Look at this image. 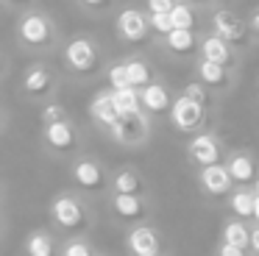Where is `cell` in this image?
Instances as JSON below:
<instances>
[{
  "instance_id": "cell-1",
  "label": "cell",
  "mask_w": 259,
  "mask_h": 256,
  "mask_svg": "<svg viewBox=\"0 0 259 256\" xmlns=\"http://www.w3.org/2000/svg\"><path fill=\"white\" fill-rule=\"evenodd\" d=\"M62 42L64 36H62L59 22L39 6L17 14V20H14V45L23 53L48 56V53H56L62 48Z\"/></svg>"
},
{
  "instance_id": "cell-2",
  "label": "cell",
  "mask_w": 259,
  "mask_h": 256,
  "mask_svg": "<svg viewBox=\"0 0 259 256\" xmlns=\"http://www.w3.org/2000/svg\"><path fill=\"white\" fill-rule=\"evenodd\" d=\"M59 56H62V70L64 75H70L73 81H95L106 72V50L98 42L92 33H73L62 42L59 48Z\"/></svg>"
},
{
  "instance_id": "cell-3",
  "label": "cell",
  "mask_w": 259,
  "mask_h": 256,
  "mask_svg": "<svg viewBox=\"0 0 259 256\" xmlns=\"http://www.w3.org/2000/svg\"><path fill=\"white\" fill-rule=\"evenodd\" d=\"M48 220H51V231L56 237H78V234H90L95 226V211H92V200H87L81 192L73 187L62 189L51 198L48 206Z\"/></svg>"
},
{
  "instance_id": "cell-4",
  "label": "cell",
  "mask_w": 259,
  "mask_h": 256,
  "mask_svg": "<svg viewBox=\"0 0 259 256\" xmlns=\"http://www.w3.org/2000/svg\"><path fill=\"white\" fill-rule=\"evenodd\" d=\"M59 89H62V75L53 64H48L45 59H34L23 72H20L17 81V92L23 100L28 103H48V100L59 98Z\"/></svg>"
},
{
  "instance_id": "cell-5",
  "label": "cell",
  "mask_w": 259,
  "mask_h": 256,
  "mask_svg": "<svg viewBox=\"0 0 259 256\" xmlns=\"http://www.w3.org/2000/svg\"><path fill=\"white\" fill-rule=\"evenodd\" d=\"M109 176H112V170L95 153H81L70 161V184L87 200L106 198L109 195Z\"/></svg>"
},
{
  "instance_id": "cell-6",
  "label": "cell",
  "mask_w": 259,
  "mask_h": 256,
  "mask_svg": "<svg viewBox=\"0 0 259 256\" xmlns=\"http://www.w3.org/2000/svg\"><path fill=\"white\" fill-rule=\"evenodd\" d=\"M39 145L48 156L62 161H73L75 156L84 153V134H81L78 122L73 117L67 120L51 122V125L39 128Z\"/></svg>"
},
{
  "instance_id": "cell-7",
  "label": "cell",
  "mask_w": 259,
  "mask_h": 256,
  "mask_svg": "<svg viewBox=\"0 0 259 256\" xmlns=\"http://www.w3.org/2000/svg\"><path fill=\"white\" fill-rule=\"evenodd\" d=\"M209 31L218 33L220 39H226L229 45H234L242 56L248 53L251 48H256L251 36V28H248V20L240 9H231V6H214L212 11L206 14Z\"/></svg>"
},
{
  "instance_id": "cell-8",
  "label": "cell",
  "mask_w": 259,
  "mask_h": 256,
  "mask_svg": "<svg viewBox=\"0 0 259 256\" xmlns=\"http://www.w3.org/2000/svg\"><path fill=\"white\" fill-rule=\"evenodd\" d=\"M106 203V211L117 226L134 228L142 226V223H153V200L142 198V195H120V192H109L103 198Z\"/></svg>"
},
{
  "instance_id": "cell-9",
  "label": "cell",
  "mask_w": 259,
  "mask_h": 256,
  "mask_svg": "<svg viewBox=\"0 0 259 256\" xmlns=\"http://www.w3.org/2000/svg\"><path fill=\"white\" fill-rule=\"evenodd\" d=\"M114 39L125 48H142L151 42V25H148V11L140 6H123L114 14Z\"/></svg>"
},
{
  "instance_id": "cell-10",
  "label": "cell",
  "mask_w": 259,
  "mask_h": 256,
  "mask_svg": "<svg viewBox=\"0 0 259 256\" xmlns=\"http://www.w3.org/2000/svg\"><path fill=\"white\" fill-rule=\"evenodd\" d=\"M103 137H106L109 142L120 145V148H142V145H148L153 137V120L145 111H140V114H125V117H120L114 125H109L106 131H103Z\"/></svg>"
},
{
  "instance_id": "cell-11",
  "label": "cell",
  "mask_w": 259,
  "mask_h": 256,
  "mask_svg": "<svg viewBox=\"0 0 259 256\" xmlns=\"http://www.w3.org/2000/svg\"><path fill=\"white\" fill-rule=\"evenodd\" d=\"M184 153H187V161H190L192 170H201V167H209V164H220L226 161V145L220 139V134H214L212 128L201 134H192L184 145Z\"/></svg>"
},
{
  "instance_id": "cell-12",
  "label": "cell",
  "mask_w": 259,
  "mask_h": 256,
  "mask_svg": "<svg viewBox=\"0 0 259 256\" xmlns=\"http://www.w3.org/2000/svg\"><path fill=\"white\" fill-rule=\"evenodd\" d=\"M209 120H212V111H209V109H203L201 103L190 100L187 95H181V92L176 95L173 109H170V117H167V122L173 125V131L192 137V134L206 131V128H209Z\"/></svg>"
},
{
  "instance_id": "cell-13",
  "label": "cell",
  "mask_w": 259,
  "mask_h": 256,
  "mask_svg": "<svg viewBox=\"0 0 259 256\" xmlns=\"http://www.w3.org/2000/svg\"><path fill=\"white\" fill-rule=\"evenodd\" d=\"M192 78L201 81L218 100L229 98V95L237 89V83H240V72L237 70H229V67L214 64V61H206V59L192 61Z\"/></svg>"
},
{
  "instance_id": "cell-14",
  "label": "cell",
  "mask_w": 259,
  "mask_h": 256,
  "mask_svg": "<svg viewBox=\"0 0 259 256\" xmlns=\"http://www.w3.org/2000/svg\"><path fill=\"white\" fill-rule=\"evenodd\" d=\"M195 176V184L201 189V195L206 200H214V203H226L229 195L234 192V181L229 176V167L220 161V164H209V167H201V170H192Z\"/></svg>"
},
{
  "instance_id": "cell-15",
  "label": "cell",
  "mask_w": 259,
  "mask_h": 256,
  "mask_svg": "<svg viewBox=\"0 0 259 256\" xmlns=\"http://www.w3.org/2000/svg\"><path fill=\"white\" fill-rule=\"evenodd\" d=\"M198 59L214 61V64H223V67H229V70L240 72L242 59H245V56H242L234 45H229L226 39H220L218 33L201 31V33H198Z\"/></svg>"
},
{
  "instance_id": "cell-16",
  "label": "cell",
  "mask_w": 259,
  "mask_h": 256,
  "mask_svg": "<svg viewBox=\"0 0 259 256\" xmlns=\"http://www.w3.org/2000/svg\"><path fill=\"white\" fill-rule=\"evenodd\" d=\"M176 95H179V92H173V89L167 87V81H164V78H153L145 89H140L142 111H145L153 122H156V120H167L170 109H173Z\"/></svg>"
},
{
  "instance_id": "cell-17",
  "label": "cell",
  "mask_w": 259,
  "mask_h": 256,
  "mask_svg": "<svg viewBox=\"0 0 259 256\" xmlns=\"http://www.w3.org/2000/svg\"><path fill=\"white\" fill-rule=\"evenodd\" d=\"M125 250L128 256H159L164 253V239L153 223H142V226L125 228Z\"/></svg>"
},
{
  "instance_id": "cell-18",
  "label": "cell",
  "mask_w": 259,
  "mask_h": 256,
  "mask_svg": "<svg viewBox=\"0 0 259 256\" xmlns=\"http://www.w3.org/2000/svg\"><path fill=\"white\" fill-rule=\"evenodd\" d=\"M223 164L229 167V176L234 181V187H253V181L259 178V156L248 148L229 150Z\"/></svg>"
},
{
  "instance_id": "cell-19",
  "label": "cell",
  "mask_w": 259,
  "mask_h": 256,
  "mask_svg": "<svg viewBox=\"0 0 259 256\" xmlns=\"http://www.w3.org/2000/svg\"><path fill=\"white\" fill-rule=\"evenodd\" d=\"M198 33L201 31H170L162 42H156L153 48H159L167 59L173 61H195L198 59Z\"/></svg>"
},
{
  "instance_id": "cell-20",
  "label": "cell",
  "mask_w": 259,
  "mask_h": 256,
  "mask_svg": "<svg viewBox=\"0 0 259 256\" xmlns=\"http://www.w3.org/2000/svg\"><path fill=\"white\" fill-rule=\"evenodd\" d=\"M109 192H120V195H142L151 198V187H148L145 176L131 164H120L112 170L109 176Z\"/></svg>"
},
{
  "instance_id": "cell-21",
  "label": "cell",
  "mask_w": 259,
  "mask_h": 256,
  "mask_svg": "<svg viewBox=\"0 0 259 256\" xmlns=\"http://www.w3.org/2000/svg\"><path fill=\"white\" fill-rule=\"evenodd\" d=\"M90 120H92V125L98 128V131H106L109 125H114V122L120 120V114H117V109H114V100H112V89H98L95 95H92V100H90Z\"/></svg>"
},
{
  "instance_id": "cell-22",
  "label": "cell",
  "mask_w": 259,
  "mask_h": 256,
  "mask_svg": "<svg viewBox=\"0 0 259 256\" xmlns=\"http://www.w3.org/2000/svg\"><path fill=\"white\" fill-rule=\"evenodd\" d=\"M23 253L25 256H62V239L51 228H34L23 239Z\"/></svg>"
},
{
  "instance_id": "cell-23",
  "label": "cell",
  "mask_w": 259,
  "mask_h": 256,
  "mask_svg": "<svg viewBox=\"0 0 259 256\" xmlns=\"http://www.w3.org/2000/svg\"><path fill=\"white\" fill-rule=\"evenodd\" d=\"M120 61H123L125 75H128V83L134 89H145L153 78H159L156 70H153V64L142 53H125V56H120Z\"/></svg>"
},
{
  "instance_id": "cell-24",
  "label": "cell",
  "mask_w": 259,
  "mask_h": 256,
  "mask_svg": "<svg viewBox=\"0 0 259 256\" xmlns=\"http://www.w3.org/2000/svg\"><path fill=\"white\" fill-rule=\"evenodd\" d=\"M253 206H256V195H253L251 187H237L229 195V200H226L229 215L237 217V220H245V223H253Z\"/></svg>"
},
{
  "instance_id": "cell-25",
  "label": "cell",
  "mask_w": 259,
  "mask_h": 256,
  "mask_svg": "<svg viewBox=\"0 0 259 256\" xmlns=\"http://www.w3.org/2000/svg\"><path fill=\"white\" fill-rule=\"evenodd\" d=\"M251 226H253V223L237 220V217L229 215V217L223 220V226H220V242L248 250V245H251Z\"/></svg>"
},
{
  "instance_id": "cell-26",
  "label": "cell",
  "mask_w": 259,
  "mask_h": 256,
  "mask_svg": "<svg viewBox=\"0 0 259 256\" xmlns=\"http://www.w3.org/2000/svg\"><path fill=\"white\" fill-rule=\"evenodd\" d=\"M201 17L195 9H192L187 0H176V6L170 9V20H173V28L176 31H201Z\"/></svg>"
},
{
  "instance_id": "cell-27",
  "label": "cell",
  "mask_w": 259,
  "mask_h": 256,
  "mask_svg": "<svg viewBox=\"0 0 259 256\" xmlns=\"http://www.w3.org/2000/svg\"><path fill=\"white\" fill-rule=\"evenodd\" d=\"M112 100H114V109H117L120 117H125V114H140V111H142L140 89H134V87L112 89Z\"/></svg>"
},
{
  "instance_id": "cell-28",
  "label": "cell",
  "mask_w": 259,
  "mask_h": 256,
  "mask_svg": "<svg viewBox=\"0 0 259 256\" xmlns=\"http://www.w3.org/2000/svg\"><path fill=\"white\" fill-rule=\"evenodd\" d=\"M62 256H98V248L92 245L90 234L62 239Z\"/></svg>"
},
{
  "instance_id": "cell-29",
  "label": "cell",
  "mask_w": 259,
  "mask_h": 256,
  "mask_svg": "<svg viewBox=\"0 0 259 256\" xmlns=\"http://www.w3.org/2000/svg\"><path fill=\"white\" fill-rule=\"evenodd\" d=\"M73 6L81 14L92 17V20H101V17H109L117 9V0H73Z\"/></svg>"
},
{
  "instance_id": "cell-30",
  "label": "cell",
  "mask_w": 259,
  "mask_h": 256,
  "mask_svg": "<svg viewBox=\"0 0 259 256\" xmlns=\"http://www.w3.org/2000/svg\"><path fill=\"white\" fill-rule=\"evenodd\" d=\"M181 95H187L190 100H195V103H201L203 109H209V111L214 114V106H218V98H214V95L209 92V89L203 87L201 81H195V78H192V81L187 83L184 89H181Z\"/></svg>"
},
{
  "instance_id": "cell-31",
  "label": "cell",
  "mask_w": 259,
  "mask_h": 256,
  "mask_svg": "<svg viewBox=\"0 0 259 256\" xmlns=\"http://www.w3.org/2000/svg\"><path fill=\"white\" fill-rule=\"evenodd\" d=\"M67 117H70V111H67V106H64L59 98H53V100H48V103L39 106V122H42V125H51V122L67 120Z\"/></svg>"
},
{
  "instance_id": "cell-32",
  "label": "cell",
  "mask_w": 259,
  "mask_h": 256,
  "mask_svg": "<svg viewBox=\"0 0 259 256\" xmlns=\"http://www.w3.org/2000/svg\"><path fill=\"white\" fill-rule=\"evenodd\" d=\"M103 78H106V87H109V89H125V87H131V83H128V75H125V67H123V61H120V59L109 61Z\"/></svg>"
},
{
  "instance_id": "cell-33",
  "label": "cell",
  "mask_w": 259,
  "mask_h": 256,
  "mask_svg": "<svg viewBox=\"0 0 259 256\" xmlns=\"http://www.w3.org/2000/svg\"><path fill=\"white\" fill-rule=\"evenodd\" d=\"M148 25H151L153 45L162 42V39L167 36L170 31H176V28H173V20H170V14H148Z\"/></svg>"
},
{
  "instance_id": "cell-34",
  "label": "cell",
  "mask_w": 259,
  "mask_h": 256,
  "mask_svg": "<svg viewBox=\"0 0 259 256\" xmlns=\"http://www.w3.org/2000/svg\"><path fill=\"white\" fill-rule=\"evenodd\" d=\"M34 6H39V0H0V9L14 11V14H23V11L34 9Z\"/></svg>"
},
{
  "instance_id": "cell-35",
  "label": "cell",
  "mask_w": 259,
  "mask_h": 256,
  "mask_svg": "<svg viewBox=\"0 0 259 256\" xmlns=\"http://www.w3.org/2000/svg\"><path fill=\"white\" fill-rule=\"evenodd\" d=\"M173 6H176V0H145L142 9H145L148 14H170Z\"/></svg>"
},
{
  "instance_id": "cell-36",
  "label": "cell",
  "mask_w": 259,
  "mask_h": 256,
  "mask_svg": "<svg viewBox=\"0 0 259 256\" xmlns=\"http://www.w3.org/2000/svg\"><path fill=\"white\" fill-rule=\"evenodd\" d=\"M245 20H248V28H251L253 42H256V48H259V6H251V9L245 11Z\"/></svg>"
},
{
  "instance_id": "cell-37",
  "label": "cell",
  "mask_w": 259,
  "mask_h": 256,
  "mask_svg": "<svg viewBox=\"0 0 259 256\" xmlns=\"http://www.w3.org/2000/svg\"><path fill=\"white\" fill-rule=\"evenodd\" d=\"M212 256H251V253H248L245 248H234V245H226V242H220V239H218Z\"/></svg>"
},
{
  "instance_id": "cell-38",
  "label": "cell",
  "mask_w": 259,
  "mask_h": 256,
  "mask_svg": "<svg viewBox=\"0 0 259 256\" xmlns=\"http://www.w3.org/2000/svg\"><path fill=\"white\" fill-rule=\"evenodd\" d=\"M187 3H190V6H192V9H195V11H198V14H203V17H206V14H209V11H212V9H214V3H212V0H187Z\"/></svg>"
},
{
  "instance_id": "cell-39",
  "label": "cell",
  "mask_w": 259,
  "mask_h": 256,
  "mask_svg": "<svg viewBox=\"0 0 259 256\" xmlns=\"http://www.w3.org/2000/svg\"><path fill=\"white\" fill-rule=\"evenodd\" d=\"M248 253L259 256V226H256V223L251 226V245H248Z\"/></svg>"
},
{
  "instance_id": "cell-40",
  "label": "cell",
  "mask_w": 259,
  "mask_h": 256,
  "mask_svg": "<svg viewBox=\"0 0 259 256\" xmlns=\"http://www.w3.org/2000/svg\"><path fill=\"white\" fill-rule=\"evenodd\" d=\"M6 75H9V59H6V53L0 50V83L6 81Z\"/></svg>"
},
{
  "instance_id": "cell-41",
  "label": "cell",
  "mask_w": 259,
  "mask_h": 256,
  "mask_svg": "<svg viewBox=\"0 0 259 256\" xmlns=\"http://www.w3.org/2000/svg\"><path fill=\"white\" fill-rule=\"evenodd\" d=\"M6 231H9V217H6V211H3V203H0V239L6 237Z\"/></svg>"
},
{
  "instance_id": "cell-42",
  "label": "cell",
  "mask_w": 259,
  "mask_h": 256,
  "mask_svg": "<svg viewBox=\"0 0 259 256\" xmlns=\"http://www.w3.org/2000/svg\"><path fill=\"white\" fill-rule=\"evenodd\" d=\"M6 125H9V111L3 109V103H0V134L6 131Z\"/></svg>"
},
{
  "instance_id": "cell-43",
  "label": "cell",
  "mask_w": 259,
  "mask_h": 256,
  "mask_svg": "<svg viewBox=\"0 0 259 256\" xmlns=\"http://www.w3.org/2000/svg\"><path fill=\"white\" fill-rule=\"evenodd\" d=\"M214 6H231V9H237V3H240V0H212Z\"/></svg>"
},
{
  "instance_id": "cell-44",
  "label": "cell",
  "mask_w": 259,
  "mask_h": 256,
  "mask_svg": "<svg viewBox=\"0 0 259 256\" xmlns=\"http://www.w3.org/2000/svg\"><path fill=\"white\" fill-rule=\"evenodd\" d=\"M253 223L259 226V198H256V206H253Z\"/></svg>"
},
{
  "instance_id": "cell-45",
  "label": "cell",
  "mask_w": 259,
  "mask_h": 256,
  "mask_svg": "<svg viewBox=\"0 0 259 256\" xmlns=\"http://www.w3.org/2000/svg\"><path fill=\"white\" fill-rule=\"evenodd\" d=\"M3 198H6V187H3V181H0V203H3Z\"/></svg>"
},
{
  "instance_id": "cell-46",
  "label": "cell",
  "mask_w": 259,
  "mask_h": 256,
  "mask_svg": "<svg viewBox=\"0 0 259 256\" xmlns=\"http://www.w3.org/2000/svg\"><path fill=\"white\" fill-rule=\"evenodd\" d=\"M251 189H253V195H256V198H259V178H256V181H253V187H251Z\"/></svg>"
},
{
  "instance_id": "cell-47",
  "label": "cell",
  "mask_w": 259,
  "mask_h": 256,
  "mask_svg": "<svg viewBox=\"0 0 259 256\" xmlns=\"http://www.w3.org/2000/svg\"><path fill=\"white\" fill-rule=\"evenodd\" d=\"M256 95H259V78H256Z\"/></svg>"
},
{
  "instance_id": "cell-48",
  "label": "cell",
  "mask_w": 259,
  "mask_h": 256,
  "mask_svg": "<svg viewBox=\"0 0 259 256\" xmlns=\"http://www.w3.org/2000/svg\"><path fill=\"white\" fill-rule=\"evenodd\" d=\"M159 256H170V253H167V250H164V253H159Z\"/></svg>"
},
{
  "instance_id": "cell-49",
  "label": "cell",
  "mask_w": 259,
  "mask_h": 256,
  "mask_svg": "<svg viewBox=\"0 0 259 256\" xmlns=\"http://www.w3.org/2000/svg\"><path fill=\"white\" fill-rule=\"evenodd\" d=\"M98 256H106V253H101V250H98Z\"/></svg>"
}]
</instances>
